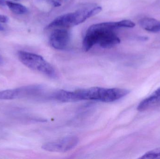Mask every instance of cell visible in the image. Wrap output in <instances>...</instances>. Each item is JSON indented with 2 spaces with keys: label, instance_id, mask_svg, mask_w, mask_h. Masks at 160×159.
<instances>
[{
  "label": "cell",
  "instance_id": "obj_1",
  "mask_svg": "<svg viewBox=\"0 0 160 159\" xmlns=\"http://www.w3.org/2000/svg\"><path fill=\"white\" fill-rule=\"evenodd\" d=\"M129 92V91L125 89L118 88H105L94 87L74 91L63 90L61 98L63 102L91 100L109 103L113 102L122 99Z\"/></svg>",
  "mask_w": 160,
  "mask_h": 159
},
{
  "label": "cell",
  "instance_id": "obj_2",
  "mask_svg": "<svg viewBox=\"0 0 160 159\" xmlns=\"http://www.w3.org/2000/svg\"><path fill=\"white\" fill-rule=\"evenodd\" d=\"M120 28L119 21L93 24L87 31L83 41V49L87 52L98 44L102 48L110 49L120 43V39L114 32Z\"/></svg>",
  "mask_w": 160,
  "mask_h": 159
},
{
  "label": "cell",
  "instance_id": "obj_3",
  "mask_svg": "<svg viewBox=\"0 0 160 159\" xmlns=\"http://www.w3.org/2000/svg\"><path fill=\"white\" fill-rule=\"evenodd\" d=\"M18 56L20 61L29 69L39 72L50 78L57 77L55 69L42 56L24 51H18Z\"/></svg>",
  "mask_w": 160,
  "mask_h": 159
},
{
  "label": "cell",
  "instance_id": "obj_4",
  "mask_svg": "<svg viewBox=\"0 0 160 159\" xmlns=\"http://www.w3.org/2000/svg\"><path fill=\"white\" fill-rule=\"evenodd\" d=\"M97 14V11L95 8L90 10L82 9L75 12L68 13L56 18L47 26V29L74 27L82 23L87 19Z\"/></svg>",
  "mask_w": 160,
  "mask_h": 159
},
{
  "label": "cell",
  "instance_id": "obj_5",
  "mask_svg": "<svg viewBox=\"0 0 160 159\" xmlns=\"http://www.w3.org/2000/svg\"><path fill=\"white\" fill-rule=\"evenodd\" d=\"M16 99L30 100H51L52 92L48 93L43 86L39 85H29L15 89Z\"/></svg>",
  "mask_w": 160,
  "mask_h": 159
},
{
  "label": "cell",
  "instance_id": "obj_6",
  "mask_svg": "<svg viewBox=\"0 0 160 159\" xmlns=\"http://www.w3.org/2000/svg\"><path fill=\"white\" fill-rule=\"evenodd\" d=\"M79 141V140L76 136H68L56 142L46 143L42 146V148L49 152L64 153L75 148Z\"/></svg>",
  "mask_w": 160,
  "mask_h": 159
},
{
  "label": "cell",
  "instance_id": "obj_7",
  "mask_svg": "<svg viewBox=\"0 0 160 159\" xmlns=\"http://www.w3.org/2000/svg\"><path fill=\"white\" fill-rule=\"evenodd\" d=\"M70 34L67 30L64 29L54 30L50 37V44L57 49H66L70 42Z\"/></svg>",
  "mask_w": 160,
  "mask_h": 159
},
{
  "label": "cell",
  "instance_id": "obj_8",
  "mask_svg": "<svg viewBox=\"0 0 160 159\" xmlns=\"http://www.w3.org/2000/svg\"><path fill=\"white\" fill-rule=\"evenodd\" d=\"M160 103V88L151 95L143 100L138 105L137 109L140 111L147 110L154 105Z\"/></svg>",
  "mask_w": 160,
  "mask_h": 159
},
{
  "label": "cell",
  "instance_id": "obj_9",
  "mask_svg": "<svg viewBox=\"0 0 160 159\" xmlns=\"http://www.w3.org/2000/svg\"><path fill=\"white\" fill-rule=\"evenodd\" d=\"M142 28L151 32H160V21L153 18L146 17L142 19L139 21Z\"/></svg>",
  "mask_w": 160,
  "mask_h": 159
},
{
  "label": "cell",
  "instance_id": "obj_10",
  "mask_svg": "<svg viewBox=\"0 0 160 159\" xmlns=\"http://www.w3.org/2000/svg\"><path fill=\"white\" fill-rule=\"evenodd\" d=\"M6 4L10 9V11L17 15H23L26 14L28 11V9L26 7L20 4L7 1L6 2Z\"/></svg>",
  "mask_w": 160,
  "mask_h": 159
},
{
  "label": "cell",
  "instance_id": "obj_11",
  "mask_svg": "<svg viewBox=\"0 0 160 159\" xmlns=\"http://www.w3.org/2000/svg\"><path fill=\"white\" fill-rule=\"evenodd\" d=\"M15 99V89L6 90L0 91V100H10Z\"/></svg>",
  "mask_w": 160,
  "mask_h": 159
},
{
  "label": "cell",
  "instance_id": "obj_12",
  "mask_svg": "<svg viewBox=\"0 0 160 159\" xmlns=\"http://www.w3.org/2000/svg\"><path fill=\"white\" fill-rule=\"evenodd\" d=\"M45 1L48 3L55 7H57L62 5V2L61 0H45Z\"/></svg>",
  "mask_w": 160,
  "mask_h": 159
},
{
  "label": "cell",
  "instance_id": "obj_13",
  "mask_svg": "<svg viewBox=\"0 0 160 159\" xmlns=\"http://www.w3.org/2000/svg\"><path fill=\"white\" fill-rule=\"evenodd\" d=\"M8 21V18L6 16L0 15V22L6 23Z\"/></svg>",
  "mask_w": 160,
  "mask_h": 159
},
{
  "label": "cell",
  "instance_id": "obj_14",
  "mask_svg": "<svg viewBox=\"0 0 160 159\" xmlns=\"http://www.w3.org/2000/svg\"><path fill=\"white\" fill-rule=\"evenodd\" d=\"M6 4V2L4 0H0V5H4Z\"/></svg>",
  "mask_w": 160,
  "mask_h": 159
},
{
  "label": "cell",
  "instance_id": "obj_15",
  "mask_svg": "<svg viewBox=\"0 0 160 159\" xmlns=\"http://www.w3.org/2000/svg\"><path fill=\"white\" fill-rule=\"evenodd\" d=\"M2 57L0 56V64L2 63Z\"/></svg>",
  "mask_w": 160,
  "mask_h": 159
},
{
  "label": "cell",
  "instance_id": "obj_16",
  "mask_svg": "<svg viewBox=\"0 0 160 159\" xmlns=\"http://www.w3.org/2000/svg\"><path fill=\"white\" fill-rule=\"evenodd\" d=\"M2 30V26H1V25H0V30Z\"/></svg>",
  "mask_w": 160,
  "mask_h": 159
},
{
  "label": "cell",
  "instance_id": "obj_17",
  "mask_svg": "<svg viewBox=\"0 0 160 159\" xmlns=\"http://www.w3.org/2000/svg\"><path fill=\"white\" fill-rule=\"evenodd\" d=\"M16 1H18V0H16Z\"/></svg>",
  "mask_w": 160,
  "mask_h": 159
},
{
  "label": "cell",
  "instance_id": "obj_18",
  "mask_svg": "<svg viewBox=\"0 0 160 159\" xmlns=\"http://www.w3.org/2000/svg\"><path fill=\"white\" fill-rule=\"evenodd\" d=\"M65 1H66V0H65Z\"/></svg>",
  "mask_w": 160,
  "mask_h": 159
}]
</instances>
